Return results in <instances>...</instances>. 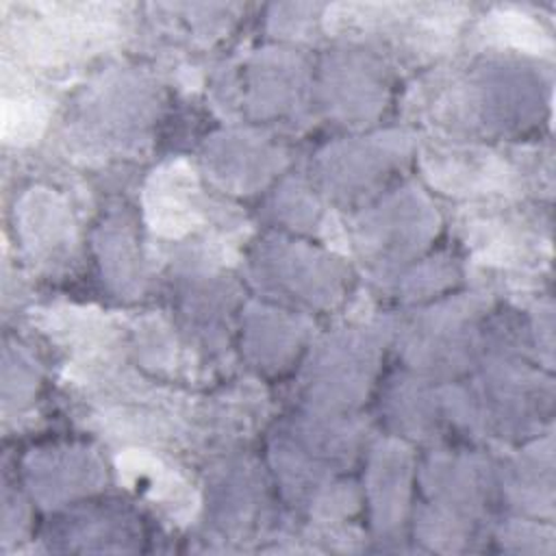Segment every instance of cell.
I'll list each match as a JSON object with an SVG mask.
<instances>
[{"label":"cell","instance_id":"1","mask_svg":"<svg viewBox=\"0 0 556 556\" xmlns=\"http://www.w3.org/2000/svg\"><path fill=\"white\" fill-rule=\"evenodd\" d=\"M437 211L417 187L397 189L356 222V245L374 267H395L428 245Z\"/></svg>","mask_w":556,"mask_h":556},{"label":"cell","instance_id":"2","mask_svg":"<svg viewBox=\"0 0 556 556\" xmlns=\"http://www.w3.org/2000/svg\"><path fill=\"white\" fill-rule=\"evenodd\" d=\"M254 254V276L263 287L308 306H332L345 285L343 265L300 241L269 239Z\"/></svg>","mask_w":556,"mask_h":556},{"label":"cell","instance_id":"3","mask_svg":"<svg viewBox=\"0 0 556 556\" xmlns=\"http://www.w3.org/2000/svg\"><path fill=\"white\" fill-rule=\"evenodd\" d=\"M378 339L371 330L328 337L308 365V395L319 410L350 408L367 393L378 363Z\"/></svg>","mask_w":556,"mask_h":556},{"label":"cell","instance_id":"4","mask_svg":"<svg viewBox=\"0 0 556 556\" xmlns=\"http://www.w3.org/2000/svg\"><path fill=\"white\" fill-rule=\"evenodd\" d=\"M408 152V141L400 132L384 137H367L328 146L319 159L317 169L328 193L352 198L369 191L384 178Z\"/></svg>","mask_w":556,"mask_h":556},{"label":"cell","instance_id":"5","mask_svg":"<svg viewBox=\"0 0 556 556\" xmlns=\"http://www.w3.org/2000/svg\"><path fill=\"white\" fill-rule=\"evenodd\" d=\"M476 300L445 302L424 313L410 328L406 354L415 367L452 371L469 361L476 330Z\"/></svg>","mask_w":556,"mask_h":556},{"label":"cell","instance_id":"6","mask_svg":"<svg viewBox=\"0 0 556 556\" xmlns=\"http://www.w3.org/2000/svg\"><path fill=\"white\" fill-rule=\"evenodd\" d=\"M421 167L432 187L454 195L500 193L513 187L517 174L508 161L486 148L454 143L424 148Z\"/></svg>","mask_w":556,"mask_h":556},{"label":"cell","instance_id":"7","mask_svg":"<svg viewBox=\"0 0 556 556\" xmlns=\"http://www.w3.org/2000/svg\"><path fill=\"white\" fill-rule=\"evenodd\" d=\"M328 111L341 122L365 124L384 104V78L371 56L345 50L328 56L324 67Z\"/></svg>","mask_w":556,"mask_h":556},{"label":"cell","instance_id":"8","mask_svg":"<svg viewBox=\"0 0 556 556\" xmlns=\"http://www.w3.org/2000/svg\"><path fill=\"white\" fill-rule=\"evenodd\" d=\"M26 476L33 495L43 506H59L98 491L104 482V465L87 447H52L33 454Z\"/></svg>","mask_w":556,"mask_h":556},{"label":"cell","instance_id":"9","mask_svg":"<svg viewBox=\"0 0 556 556\" xmlns=\"http://www.w3.org/2000/svg\"><path fill=\"white\" fill-rule=\"evenodd\" d=\"M204 163L222 187L248 193L280 167V152L258 135L222 132L206 143Z\"/></svg>","mask_w":556,"mask_h":556},{"label":"cell","instance_id":"10","mask_svg":"<svg viewBox=\"0 0 556 556\" xmlns=\"http://www.w3.org/2000/svg\"><path fill=\"white\" fill-rule=\"evenodd\" d=\"M204 202L193 172L176 161L154 172L146 187V213L154 232L180 237L202 219Z\"/></svg>","mask_w":556,"mask_h":556},{"label":"cell","instance_id":"11","mask_svg":"<svg viewBox=\"0 0 556 556\" xmlns=\"http://www.w3.org/2000/svg\"><path fill=\"white\" fill-rule=\"evenodd\" d=\"M250 106L258 117H280L302 106L306 91V67L289 50L258 54L248 74Z\"/></svg>","mask_w":556,"mask_h":556},{"label":"cell","instance_id":"12","mask_svg":"<svg viewBox=\"0 0 556 556\" xmlns=\"http://www.w3.org/2000/svg\"><path fill=\"white\" fill-rule=\"evenodd\" d=\"M410 452L397 441H380L374 447L369 473H367V495L378 530L389 532L404 519V510L410 493Z\"/></svg>","mask_w":556,"mask_h":556},{"label":"cell","instance_id":"13","mask_svg":"<svg viewBox=\"0 0 556 556\" xmlns=\"http://www.w3.org/2000/svg\"><path fill=\"white\" fill-rule=\"evenodd\" d=\"M24 248L39 258H52L74 243V222L67 204L50 189H33L15 211Z\"/></svg>","mask_w":556,"mask_h":556},{"label":"cell","instance_id":"14","mask_svg":"<svg viewBox=\"0 0 556 556\" xmlns=\"http://www.w3.org/2000/svg\"><path fill=\"white\" fill-rule=\"evenodd\" d=\"M245 352L267 369H280L300 348L306 326L300 317L265 306H250L245 311Z\"/></svg>","mask_w":556,"mask_h":556},{"label":"cell","instance_id":"15","mask_svg":"<svg viewBox=\"0 0 556 556\" xmlns=\"http://www.w3.org/2000/svg\"><path fill=\"white\" fill-rule=\"evenodd\" d=\"M552 441L545 450L541 443L526 450L506 473V491L510 500L532 513H552Z\"/></svg>","mask_w":556,"mask_h":556},{"label":"cell","instance_id":"16","mask_svg":"<svg viewBox=\"0 0 556 556\" xmlns=\"http://www.w3.org/2000/svg\"><path fill=\"white\" fill-rule=\"evenodd\" d=\"M135 235L126 222L106 224L98 237L102 267L106 278L117 287V291L137 289L141 278V258L135 248Z\"/></svg>","mask_w":556,"mask_h":556},{"label":"cell","instance_id":"17","mask_svg":"<svg viewBox=\"0 0 556 556\" xmlns=\"http://www.w3.org/2000/svg\"><path fill=\"white\" fill-rule=\"evenodd\" d=\"M484 37L491 39L497 48H513L532 54L552 50V37L543 30L541 22L517 11L502 9L500 13H493L484 22Z\"/></svg>","mask_w":556,"mask_h":556},{"label":"cell","instance_id":"18","mask_svg":"<svg viewBox=\"0 0 556 556\" xmlns=\"http://www.w3.org/2000/svg\"><path fill=\"white\" fill-rule=\"evenodd\" d=\"M48 119V102L39 96H17L15 102L4 100V139L26 143L35 139Z\"/></svg>","mask_w":556,"mask_h":556},{"label":"cell","instance_id":"19","mask_svg":"<svg viewBox=\"0 0 556 556\" xmlns=\"http://www.w3.org/2000/svg\"><path fill=\"white\" fill-rule=\"evenodd\" d=\"M278 213L280 219H287L291 224H306V222H315L317 215V202L313 195H308V189H304L302 185H289L282 189V193L278 195Z\"/></svg>","mask_w":556,"mask_h":556}]
</instances>
